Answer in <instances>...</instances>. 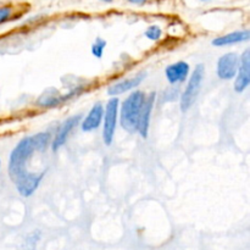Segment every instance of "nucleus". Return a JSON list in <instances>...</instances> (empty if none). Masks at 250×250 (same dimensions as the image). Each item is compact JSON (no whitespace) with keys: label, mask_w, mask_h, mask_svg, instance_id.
I'll list each match as a JSON object with an SVG mask.
<instances>
[{"label":"nucleus","mask_w":250,"mask_h":250,"mask_svg":"<svg viewBox=\"0 0 250 250\" xmlns=\"http://www.w3.org/2000/svg\"><path fill=\"white\" fill-rule=\"evenodd\" d=\"M146 100V94L142 90L131 93L122 102L119 107V119L122 128L128 133H136L138 129V120L141 115L142 106Z\"/></svg>","instance_id":"1"},{"label":"nucleus","mask_w":250,"mask_h":250,"mask_svg":"<svg viewBox=\"0 0 250 250\" xmlns=\"http://www.w3.org/2000/svg\"><path fill=\"white\" fill-rule=\"evenodd\" d=\"M34 151H36V148H34L32 136L22 138L12 149L9 158V166H7L9 177L11 178L12 182H15L17 178L27 172V165L33 156Z\"/></svg>","instance_id":"2"},{"label":"nucleus","mask_w":250,"mask_h":250,"mask_svg":"<svg viewBox=\"0 0 250 250\" xmlns=\"http://www.w3.org/2000/svg\"><path fill=\"white\" fill-rule=\"evenodd\" d=\"M205 67L203 63H199L194 67L187 85H186L185 92L181 95V111L187 112L190 107L194 105L195 100L198 99L200 90H202L203 81H204Z\"/></svg>","instance_id":"3"},{"label":"nucleus","mask_w":250,"mask_h":250,"mask_svg":"<svg viewBox=\"0 0 250 250\" xmlns=\"http://www.w3.org/2000/svg\"><path fill=\"white\" fill-rule=\"evenodd\" d=\"M120 100L117 97H111L106 103L104 109V125H103V141L107 146L114 142L115 132H116L117 121H119Z\"/></svg>","instance_id":"4"},{"label":"nucleus","mask_w":250,"mask_h":250,"mask_svg":"<svg viewBox=\"0 0 250 250\" xmlns=\"http://www.w3.org/2000/svg\"><path fill=\"white\" fill-rule=\"evenodd\" d=\"M239 67V56L236 53H227L217 60L216 73L222 81H229L236 77Z\"/></svg>","instance_id":"5"},{"label":"nucleus","mask_w":250,"mask_h":250,"mask_svg":"<svg viewBox=\"0 0 250 250\" xmlns=\"http://www.w3.org/2000/svg\"><path fill=\"white\" fill-rule=\"evenodd\" d=\"M44 173L45 172H29L27 171L26 173L21 176V177L17 178L14 182L15 187H16L17 192L20 193V195L24 198H28L38 189L39 185H41L42 180L44 178Z\"/></svg>","instance_id":"6"},{"label":"nucleus","mask_w":250,"mask_h":250,"mask_svg":"<svg viewBox=\"0 0 250 250\" xmlns=\"http://www.w3.org/2000/svg\"><path fill=\"white\" fill-rule=\"evenodd\" d=\"M82 90H83V87H77L73 90H71L68 94L63 95V94H60L55 88H49V89H46L45 92L39 97V99L37 100V104H38L39 106H43V107L58 106V105L62 104V103H66L68 99H71V98L80 94Z\"/></svg>","instance_id":"7"},{"label":"nucleus","mask_w":250,"mask_h":250,"mask_svg":"<svg viewBox=\"0 0 250 250\" xmlns=\"http://www.w3.org/2000/svg\"><path fill=\"white\" fill-rule=\"evenodd\" d=\"M234 81V90L237 93H243L250 84V50L247 49L239 58V67L237 71Z\"/></svg>","instance_id":"8"},{"label":"nucleus","mask_w":250,"mask_h":250,"mask_svg":"<svg viewBox=\"0 0 250 250\" xmlns=\"http://www.w3.org/2000/svg\"><path fill=\"white\" fill-rule=\"evenodd\" d=\"M81 119L82 116L81 115H73V116L68 117L67 120H65L61 127L59 128V131L56 132L55 137H54L53 142H51V150L58 151L61 146H65V143L67 142L68 136H70L71 132L76 128V127L80 125Z\"/></svg>","instance_id":"9"},{"label":"nucleus","mask_w":250,"mask_h":250,"mask_svg":"<svg viewBox=\"0 0 250 250\" xmlns=\"http://www.w3.org/2000/svg\"><path fill=\"white\" fill-rule=\"evenodd\" d=\"M156 99V93L151 92L149 95H146V100H144V104L142 106L141 115H139L138 120V132L141 134L142 138L146 139L148 137L149 133V126H150V119H151V112H153L154 104H155Z\"/></svg>","instance_id":"10"},{"label":"nucleus","mask_w":250,"mask_h":250,"mask_svg":"<svg viewBox=\"0 0 250 250\" xmlns=\"http://www.w3.org/2000/svg\"><path fill=\"white\" fill-rule=\"evenodd\" d=\"M146 76V72H139L137 73L136 76H132V77L126 78V80H122L120 81V82L114 83V84H111L107 88V94H109L110 97H117V95L125 94V93L129 92V90L138 87V85L144 81Z\"/></svg>","instance_id":"11"},{"label":"nucleus","mask_w":250,"mask_h":250,"mask_svg":"<svg viewBox=\"0 0 250 250\" xmlns=\"http://www.w3.org/2000/svg\"><path fill=\"white\" fill-rule=\"evenodd\" d=\"M189 63L186 62V61H177V62L171 63L166 67L165 76L170 84H177V83L185 82L189 76Z\"/></svg>","instance_id":"12"},{"label":"nucleus","mask_w":250,"mask_h":250,"mask_svg":"<svg viewBox=\"0 0 250 250\" xmlns=\"http://www.w3.org/2000/svg\"><path fill=\"white\" fill-rule=\"evenodd\" d=\"M103 117H104V106H103L102 103H95L92 107H90L89 112L87 114V116L84 117V120L81 124V128L83 132H92L95 131L100 127L103 121Z\"/></svg>","instance_id":"13"},{"label":"nucleus","mask_w":250,"mask_h":250,"mask_svg":"<svg viewBox=\"0 0 250 250\" xmlns=\"http://www.w3.org/2000/svg\"><path fill=\"white\" fill-rule=\"evenodd\" d=\"M250 38V32L248 29H243V31H236L231 32V33L224 34V36L216 37V38L212 41V45L217 46V48H221V46H227V45H233V44L243 43V42L249 41Z\"/></svg>","instance_id":"14"},{"label":"nucleus","mask_w":250,"mask_h":250,"mask_svg":"<svg viewBox=\"0 0 250 250\" xmlns=\"http://www.w3.org/2000/svg\"><path fill=\"white\" fill-rule=\"evenodd\" d=\"M32 139H33L36 151H43L48 148V146H50L51 136L49 132H42V133H37L36 136H32Z\"/></svg>","instance_id":"15"},{"label":"nucleus","mask_w":250,"mask_h":250,"mask_svg":"<svg viewBox=\"0 0 250 250\" xmlns=\"http://www.w3.org/2000/svg\"><path fill=\"white\" fill-rule=\"evenodd\" d=\"M105 46H106V42H105L104 39L98 37V38L95 39L94 43H93L92 48H90V51H92V54L95 56V58L100 59L103 56V54H104Z\"/></svg>","instance_id":"16"},{"label":"nucleus","mask_w":250,"mask_h":250,"mask_svg":"<svg viewBox=\"0 0 250 250\" xmlns=\"http://www.w3.org/2000/svg\"><path fill=\"white\" fill-rule=\"evenodd\" d=\"M161 34H163V29L160 28L156 24H153V26H149L148 28L144 32V36L149 39V41L156 42L161 38Z\"/></svg>","instance_id":"17"},{"label":"nucleus","mask_w":250,"mask_h":250,"mask_svg":"<svg viewBox=\"0 0 250 250\" xmlns=\"http://www.w3.org/2000/svg\"><path fill=\"white\" fill-rule=\"evenodd\" d=\"M12 16L11 6H0V24L9 21Z\"/></svg>","instance_id":"18"},{"label":"nucleus","mask_w":250,"mask_h":250,"mask_svg":"<svg viewBox=\"0 0 250 250\" xmlns=\"http://www.w3.org/2000/svg\"><path fill=\"white\" fill-rule=\"evenodd\" d=\"M127 1H129L131 4H136V5H143L146 4V0H127Z\"/></svg>","instance_id":"19"},{"label":"nucleus","mask_w":250,"mask_h":250,"mask_svg":"<svg viewBox=\"0 0 250 250\" xmlns=\"http://www.w3.org/2000/svg\"><path fill=\"white\" fill-rule=\"evenodd\" d=\"M102 1H104V2H111L112 0H102Z\"/></svg>","instance_id":"20"},{"label":"nucleus","mask_w":250,"mask_h":250,"mask_svg":"<svg viewBox=\"0 0 250 250\" xmlns=\"http://www.w3.org/2000/svg\"><path fill=\"white\" fill-rule=\"evenodd\" d=\"M0 167H1V160H0Z\"/></svg>","instance_id":"21"},{"label":"nucleus","mask_w":250,"mask_h":250,"mask_svg":"<svg viewBox=\"0 0 250 250\" xmlns=\"http://www.w3.org/2000/svg\"><path fill=\"white\" fill-rule=\"evenodd\" d=\"M203 1H209V0H203Z\"/></svg>","instance_id":"22"}]
</instances>
